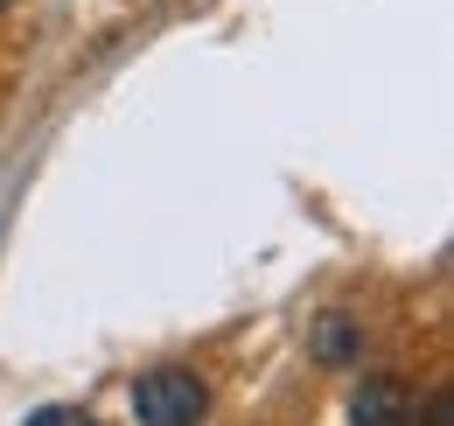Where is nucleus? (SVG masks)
Listing matches in <instances>:
<instances>
[{
  "instance_id": "6",
  "label": "nucleus",
  "mask_w": 454,
  "mask_h": 426,
  "mask_svg": "<svg viewBox=\"0 0 454 426\" xmlns=\"http://www.w3.org/2000/svg\"><path fill=\"white\" fill-rule=\"evenodd\" d=\"M0 7H14V0H0Z\"/></svg>"
},
{
  "instance_id": "2",
  "label": "nucleus",
  "mask_w": 454,
  "mask_h": 426,
  "mask_svg": "<svg viewBox=\"0 0 454 426\" xmlns=\"http://www.w3.org/2000/svg\"><path fill=\"white\" fill-rule=\"evenodd\" d=\"M419 420V398H412V384L392 371L364 377L356 391H349V426H412Z\"/></svg>"
},
{
  "instance_id": "4",
  "label": "nucleus",
  "mask_w": 454,
  "mask_h": 426,
  "mask_svg": "<svg viewBox=\"0 0 454 426\" xmlns=\"http://www.w3.org/2000/svg\"><path fill=\"white\" fill-rule=\"evenodd\" d=\"M21 426H98L91 413H77V406H43V413H28Z\"/></svg>"
},
{
  "instance_id": "3",
  "label": "nucleus",
  "mask_w": 454,
  "mask_h": 426,
  "mask_svg": "<svg viewBox=\"0 0 454 426\" xmlns=\"http://www.w3.org/2000/svg\"><path fill=\"white\" fill-rule=\"evenodd\" d=\"M308 343H315V357H322V364H349V357L364 350V328H356L349 315H322L315 328H308Z\"/></svg>"
},
{
  "instance_id": "1",
  "label": "nucleus",
  "mask_w": 454,
  "mask_h": 426,
  "mask_svg": "<svg viewBox=\"0 0 454 426\" xmlns=\"http://www.w3.org/2000/svg\"><path fill=\"white\" fill-rule=\"evenodd\" d=\"M133 420L140 426H203L210 420V384L189 364H154L133 377Z\"/></svg>"
},
{
  "instance_id": "5",
  "label": "nucleus",
  "mask_w": 454,
  "mask_h": 426,
  "mask_svg": "<svg viewBox=\"0 0 454 426\" xmlns=\"http://www.w3.org/2000/svg\"><path fill=\"white\" fill-rule=\"evenodd\" d=\"M427 426H454V398H448V391L427 398Z\"/></svg>"
}]
</instances>
